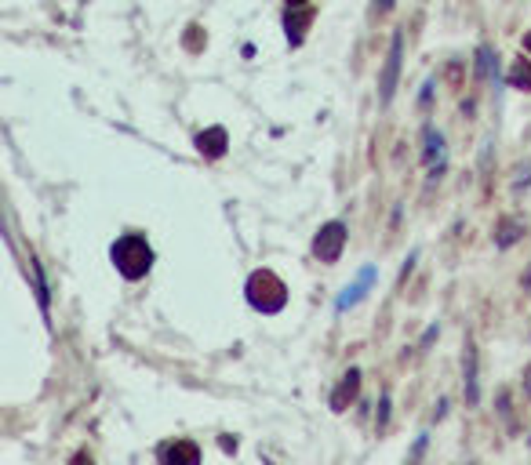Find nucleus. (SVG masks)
<instances>
[{
	"mask_svg": "<svg viewBox=\"0 0 531 465\" xmlns=\"http://www.w3.org/2000/svg\"><path fill=\"white\" fill-rule=\"evenodd\" d=\"M160 465H200V447L193 440H168L157 447Z\"/></svg>",
	"mask_w": 531,
	"mask_h": 465,
	"instance_id": "nucleus-5",
	"label": "nucleus"
},
{
	"mask_svg": "<svg viewBox=\"0 0 531 465\" xmlns=\"http://www.w3.org/2000/svg\"><path fill=\"white\" fill-rule=\"evenodd\" d=\"M400 58H404V33L397 30L393 41H389V55H386L382 76H378V102H382V106H389V102H393L397 80H400Z\"/></svg>",
	"mask_w": 531,
	"mask_h": 465,
	"instance_id": "nucleus-3",
	"label": "nucleus"
},
{
	"mask_svg": "<svg viewBox=\"0 0 531 465\" xmlns=\"http://www.w3.org/2000/svg\"><path fill=\"white\" fill-rule=\"evenodd\" d=\"M524 51H528V55H531V33L524 36Z\"/></svg>",
	"mask_w": 531,
	"mask_h": 465,
	"instance_id": "nucleus-25",
	"label": "nucleus"
},
{
	"mask_svg": "<svg viewBox=\"0 0 531 465\" xmlns=\"http://www.w3.org/2000/svg\"><path fill=\"white\" fill-rule=\"evenodd\" d=\"M357 396H360V367H349L332 393V411H346Z\"/></svg>",
	"mask_w": 531,
	"mask_h": 465,
	"instance_id": "nucleus-9",
	"label": "nucleus"
},
{
	"mask_svg": "<svg viewBox=\"0 0 531 465\" xmlns=\"http://www.w3.org/2000/svg\"><path fill=\"white\" fill-rule=\"evenodd\" d=\"M524 393L531 396V371H528V382H524Z\"/></svg>",
	"mask_w": 531,
	"mask_h": 465,
	"instance_id": "nucleus-24",
	"label": "nucleus"
},
{
	"mask_svg": "<svg viewBox=\"0 0 531 465\" xmlns=\"http://www.w3.org/2000/svg\"><path fill=\"white\" fill-rule=\"evenodd\" d=\"M313 22V11L302 4V8H288V15H284V30H288V44L299 47L302 44V30Z\"/></svg>",
	"mask_w": 531,
	"mask_h": 465,
	"instance_id": "nucleus-10",
	"label": "nucleus"
},
{
	"mask_svg": "<svg viewBox=\"0 0 531 465\" xmlns=\"http://www.w3.org/2000/svg\"><path fill=\"white\" fill-rule=\"evenodd\" d=\"M429 98H433V80H426V84H422V95H419V106H422V109L429 106Z\"/></svg>",
	"mask_w": 531,
	"mask_h": 465,
	"instance_id": "nucleus-19",
	"label": "nucleus"
},
{
	"mask_svg": "<svg viewBox=\"0 0 531 465\" xmlns=\"http://www.w3.org/2000/svg\"><path fill=\"white\" fill-rule=\"evenodd\" d=\"M244 294H248V305L259 309V313H281L288 305V283L277 273H270V269L251 273L244 283Z\"/></svg>",
	"mask_w": 531,
	"mask_h": 465,
	"instance_id": "nucleus-2",
	"label": "nucleus"
},
{
	"mask_svg": "<svg viewBox=\"0 0 531 465\" xmlns=\"http://www.w3.org/2000/svg\"><path fill=\"white\" fill-rule=\"evenodd\" d=\"M371 283H375V266H368V269H360V277L349 283V288L338 294V302H335V313H346V309H353L357 302H364L368 299V291H371Z\"/></svg>",
	"mask_w": 531,
	"mask_h": 465,
	"instance_id": "nucleus-6",
	"label": "nucleus"
},
{
	"mask_svg": "<svg viewBox=\"0 0 531 465\" xmlns=\"http://www.w3.org/2000/svg\"><path fill=\"white\" fill-rule=\"evenodd\" d=\"M389 407H393V404H389V393L382 396V404H378V418H375V425H378V433H382L386 429V425H389Z\"/></svg>",
	"mask_w": 531,
	"mask_h": 465,
	"instance_id": "nucleus-17",
	"label": "nucleus"
},
{
	"mask_svg": "<svg viewBox=\"0 0 531 465\" xmlns=\"http://www.w3.org/2000/svg\"><path fill=\"white\" fill-rule=\"evenodd\" d=\"M495 73V55H491L488 44L477 47V80H488V76Z\"/></svg>",
	"mask_w": 531,
	"mask_h": 465,
	"instance_id": "nucleus-14",
	"label": "nucleus"
},
{
	"mask_svg": "<svg viewBox=\"0 0 531 465\" xmlns=\"http://www.w3.org/2000/svg\"><path fill=\"white\" fill-rule=\"evenodd\" d=\"M426 444H429V436H426V433H422V436H415V447H411V455H408V465H419V462H422Z\"/></svg>",
	"mask_w": 531,
	"mask_h": 465,
	"instance_id": "nucleus-16",
	"label": "nucleus"
},
{
	"mask_svg": "<svg viewBox=\"0 0 531 465\" xmlns=\"http://www.w3.org/2000/svg\"><path fill=\"white\" fill-rule=\"evenodd\" d=\"M462 385H466V404L477 407L480 404V378H477V345L466 342V356H462Z\"/></svg>",
	"mask_w": 531,
	"mask_h": 465,
	"instance_id": "nucleus-8",
	"label": "nucleus"
},
{
	"mask_svg": "<svg viewBox=\"0 0 531 465\" xmlns=\"http://www.w3.org/2000/svg\"><path fill=\"white\" fill-rule=\"evenodd\" d=\"M510 87H531V62L528 58H521L510 69Z\"/></svg>",
	"mask_w": 531,
	"mask_h": 465,
	"instance_id": "nucleus-15",
	"label": "nucleus"
},
{
	"mask_svg": "<svg viewBox=\"0 0 531 465\" xmlns=\"http://www.w3.org/2000/svg\"><path fill=\"white\" fill-rule=\"evenodd\" d=\"M197 149L204 153V157L219 160L226 153V127H208V131H200L197 135Z\"/></svg>",
	"mask_w": 531,
	"mask_h": 465,
	"instance_id": "nucleus-11",
	"label": "nucleus"
},
{
	"mask_svg": "<svg viewBox=\"0 0 531 465\" xmlns=\"http://www.w3.org/2000/svg\"><path fill=\"white\" fill-rule=\"evenodd\" d=\"M389 8H393V0H378V4H375V15H378V11H389Z\"/></svg>",
	"mask_w": 531,
	"mask_h": 465,
	"instance_id": "nucleus-22",
	"label": "nucleus"
},
{
	"mask_svg": "<svg viewBox=\"0 0 531 465\" xmlns=\"http://www.w3.org/2000/svg\"><path fill=\"white\" fill-rule=\"evenodd\" d=\"M343 248H346V222H327V226H321V232L313 237V255L321 258V262H338L343 258Z\"/></svg>",
	"mask_w": 531,
	"mask_h": 465,
	"instance_id": "nucleus-4",
	"label": "nucleus"
},
{
	"mask_svg": "<svg viewBox=\"0 0 531 465\" xmlns=\"http://www.w3.org/2000/svg\"><path fill=\"white\" fill-rule=\"evenodd\" d=\"M69 465H95V462H91V455H87V451H80V455H73Z\"/></svg>",
	"mask_w": 531,
	"mask_h": 465,
	"instance_id": "nucleus-21",
	"label": "nucleus"
},
{
	"mask_svg": "<svg viewBox=\"0 0 531 465\" xmlns=\"http://www.w3.org/2000/svg\"><path fill=\"white\" fill-rule=\"evenodd\" d=\"M30 269H33V283H36V302H41V313L47 316V305H52V294H47V280H44V269L36 258H30Z\"/></svg>",
	"mask_w": 531,
	"mask_h": 465,
	"instance_id": "nucleus-13",
	"label": "nucleus"
},
{
	"mask_svg": "<svg viewBox=\"0 0 531 465\" xmlns=\"http://www.w3.org/2000/svg\"><path fill=\"white\" fill-rule=\"evenodd\" d=\"M521 237H524V222H521V218H502L499 229H495V248L506 251V248H513Z\"/></svg>",
	"mask_w": 531,
	"mask_h": 465,
	"instance_id": "nucleus-12",
	"label": "nucleus"
},
{
	"mask_svg": "<svg viewBox=\"0 0 531 465\" xmlns=\"http://www.w3.org/2000/svg\"><path fill=\"white\" fill-rule=\"evenodd\" d=\"M302 4H306V0H288V8H302Z\"/></svg>",
	"mask_w": 531,
	"mask_h": 465,
	"instance_id": "nucleus-23",
	"label": "nucleus"
},
{
	"mask_svg": "<svg viewBox=\"0 0 531 465\" xmlns=\"http://www.w3.org/2000/svg\"><path fill=\"white\" fill-rule=\"evenodd\" d=\"M415 262H419V255H415V251H411V255H408V262H404V269H400V283H404V280H408V277H411V269H415Z\"/></svg>",
	"mask_w": 531,
	"mask_h": 465,
	"instance_id": "nucleus-18",
	"label": "nucleus"
},
{
	"mask_svg": "<svg viewBox=\"0 0 531 465\" xmlns=\"http://www.w3.org/2000/svg\"><path fill=\"white\" fill-rule=\"evenodd\" d=\"M437 331H440V327H437V324H433V327H429V331H426V334H422V342H419V349H426V345H429V342H433V338H437Z\"/></svg>",
	"mask_w": 531,
	"mask_h": 465,
	"instance_id": "nucleus-20",
	"label": "nucleus"
},
{
	"mask_svg": "<svg viewBox=\"0 0 531 465\" xmlns=\"http://www.w3.org/2000/svg\"><path fill=\"white\" fill-rule=\"evenodd\" d=\"M422 142H426L422 160H426V167H429V175L440 178V175H444V167H448V160H444V135L433 131V127H426V131H422Z\"/></svg>",
	"mask_w": 531,
	"mask_h": 465,
	"instance_id": "nucleus-7",
	"label": "nucleus"
},
{
	"mask_svg": "<svg viewBox=\"0 0 531 465\" xmlns=\"http://www.w3.org/2000/svg\"><path fill=\"white\" fill-rule=\"evenodd\" d=\"M109 258H113V266H117V273L124 280H142L149 269H153V248H149L146 237H138V232H124V237L113 240Z\"/></svg>",
	"mask_w": 531,
	"mask_h": 465,
	"instance_id": "nucleus-1",
	"label": "nucleus"
}]
</instances>
